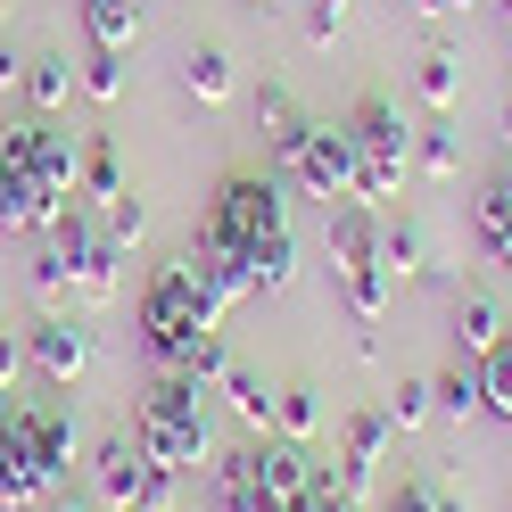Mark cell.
<instances>
[{
	"mask_svg": "<svg viewBox=\"0 0 512 512\" xmlns=\"http://www.w3.org/2000/svg\"><path fill=\"white\" fill-rule=\"evenodd\" d=\"M199 240L223 256V265H240V273H248V290H256V298L290 290V273H298L290 199H281V182H273V174H223V182H215V199H207V215H199Z\"/></svg>",
	"mask_w": 512,
	"mask_h": 512,
	"instance_id": "obj_1",
	"label": "cell"
},
{
	"mask_svg": "<svg viewBox=\"0 0 512 512\" xmlns=\"http://www.w3.org/2000/svg\"><path fill=\"white\" fill-rule=\"evenodd\" d=\"M133 331H141V356L157 372H182L190 364V347H199L207 331H223V314L190 290V273H182V256L174 265H157L141 281V306H133Z\"/></svg>",
	"mask_w": 512,
	"mask_h": 512,
	"instance_id": "obj_2",
	"label": "cell"
},
{
	"mask_svg": "<svg viewBox=\"0 0 512 512\" xmlns=\"http://www.w3.org/2000/svg\"><path fill=\"white\" fill-rule=\"evenodd\" d=\"M133 438H141V455L157 471H199L207 463V389L199 380H182V372H157L149 389H141V413H133Z\"/></svg>",
	"mask_w": 512,
	"mask_h": 512,
	"instance_id": "obj_3",
	"label": "cell"
},
{
	"mask_svg": "<svg viewBox=\"0 0 512 512\" xmlns=\"http://www.w3.org/2000/svg\"><path fill=\"white\" fill-rule=\"evenodd\" d=\"M331 273H339L347 314H356V323H380V314H389V273H380V223H372V207H364V199L331 207Z\"/></svg>",
	"mask_w": 512,
	"mask_h": 512,
	"instance_id": "obj_4",
	"label": "cell"
},
{
	"mask_svg": "<svg viewBox=\"0 0 512 512\" xmlns=\"http://www.w3.org/2000/svg\"><path fill=\"white\" fill-rule=\"evenodd\" d=\"M347 149H356V190H364V207L372 199H397V182L413 166V124L397 116V100H356V116H347Z\"/></svg>",
	"mask_w": 512,
	"mask_h": 512,
	"instance_id": "obj_5",
	"label": "cell"
},
{
	"mask_svg": "<svg viewBox=\"0 0 512 512\" xmlns=\"http://www.w3.org/2000/svg\"><path fill=\"white\" fill-rule=\"evenodd\" d=\"M58 215H67V199L34 166V116L0 124V232H50Z\"/></svg>",
	"mask_w": 512,
	"mask_h": 512,
	"instance_id": "obj_6",
	"label": "cell"
},
{
	"mask_svg": "<svg viewBox=\"0 0 512 512\" xmlns=\"http://www.w3.org/2000/svg\"><path fill=\"white\" fill-rule=\"evenodd\" d=\"M281 166H290V182L306 190V199H323V207L364 199V190H356V149H347V124L306 116V133H298L290 149H281Z\"/></svg>",
	"mask_w": 512,
	"mask_h": 512,
	"instance_id": "obj_7",
	"label": "cell"
},
{
	"mask_svg": "<svg viewBox=\"0 0 512 512\" xmlns=\"http://www.w3.org/2000/svg\"><path fill=\"white\" fill-rule=\"evenodd\" d=\"M50 248H58V265H67V281L91 298V306H108L116 298V265H124V248L100 232V207H83L67 199V215L50 223Z\"/></svg>",
	"mask_w": 512,
	"mask_h": 512,
	"instance_id": "obj_8",
	"label": "cell"
},
{
	"mask_svg": "<svg viewBox=\"0 0 512 512\" xmlns=\"http://www.w3.org/2000/svg\"><path fill=\"white\" fill-rule=\"evenodd\" d=\"M9 422L25 430V446H34V471L50 479V496L67 488V471L83 463V430H75V413L67 405H9Z\"/></svg>",
	"mask_w": 512,
	"mask_h": 512,
	"instance_id": "obj_9",
	"label": "cell"
},
{
	"mask_svg": "<svg viewBox=\"0 0 512 512\" xmlns=\"http://www.w3.org/2000/svg\"><path fill=\"white\" fill-rule=\"evenodd\" d=\"M141 479H149V455L133 430H108L100 446H91V504L100 512H133L141 504Z\"/></svg>",
	"mask_w": 512,
	"mask_h": 512,
	"instance_id": "obj_10",
	"label": "cell"
},
{
	"mask_svg": "<svg viewBox=\"0 0 512 512\" xmlns=\"http://www.w3.org/2000/svg\"><path fill=\"white\" fill-rule=\"evenodd\" d=\"M25 364H34L50 389H75V380L91 372V331L75 323V314H42V323L25 331Z\"/></svg>",
	"mask_w": 512,
	"mask_h": 512,
	"instance_id": "obj_11",
	"label": "cell"
},
{
	"mask_svg": "<svg viewBox=\"0 0 512 512\" xmlns=\"http://www.w3.org/2000/svg\"><path fill=\"white\" fill-rule=\"evenodd\" d=\"M389 438H397V422H389V405H380V413H356V422H347V455H339V488L347 496H356L364 504V488H372V463L380 455H389Z\"/></svg>",
	"mask_w": 512,
	"mask_h": 512,
	"instance_id": "obj_12",
	"label": "cell"
},
{
	"mask_svg": "<svg viewBox=\"0 0 512 512\" xmlns=\"http://www.w3.org/2000/svg\"><path fill=\"white\" fill-rule=\"evenodd\" d=\"M42 496H50V479L34 471V446H25V430L9 422V405H0V512H25Z\"/></svg>",
	"mask_w": 512,
	"mask_h": 512,
	"instance_id": "obj_13",
	"label": "cell"
},
{
	"mask_svg": "<svg viewBox=\"0 0 512 512\" xmlns=\"http://www.w3.org/2000/svg\"><path fill=\"white\" fill-rule=\"evenodd\" d=\"M471 240L512 273V166H496L488 182H479V199H471Z\"/></svg>",
	"mask_w": 512,
	"mask_h": 512,
	"instance_id": "obj_14",
	"label": "cell"
},
{
	"mask_svg": "<svg viewBox=\"0 0 512 512\" xmlns=\"http://www.w3.org/2000/svg\"><path fill=\"white\" fill-rule=\"evenodd\" d=\"M380 273H389V290L430 273V232H422V223H405V215L380 223Z\"/></svg>",
	"mask_w": 512,
	"mask_h": 512,
	"instance_id": "obj_15",
	"label": "cell"
},
{
	"mask_svg": "<svg viewBox=\"0 0 512 512\" xmlns=\"http://www.w3.org/2000/svg\"><path fill=\"white\" fill-rule=\"evenodd\" d=\"M413 91H422L438 116H455V108H463V58L446 50V42H430L422 58H413Z\"/></svg>",
	"mask_w": 512,
	"mask_h": 512,
	"instance_id": "obj_16",
	"label": "cell"
},
{
	"mask_svg": "<svg viewBox=\"0 0 512 512\" xmlns=\"http://www.w3.org/2000/svg\"><path fill=\"white\" fill-rule=\"evenodd\" d=\"M83 42L91 50H133L141 42V0H83Z\"/></svg>",
	"mask_w": 512,
	"mask_h": 512,
	"instance_id": "obj_17",
	"label": "cell"
},
{
	"mask_svg": "<svg viewBox=\"0 0 512 512\" xmlns=\"http://www.w3.org/2000/svg\"><path fill=\"white\" fill-rule=\"evenodd\" d=\"M504 331H512V314L496 306V298H463L455 306V356H488V347H504Z\"/></svg>",
	"mask_w": 512,
	"mask_h": 512,
	"instance_id": "obj_18",
	"label": "cell"
},
{
	"mask_svg": "<svg viewBox=\"0 0 512 512\" xmlns=\"http://www.w3.org/2000/svg\"><path fill=\"white\" fill-rule=\"evenodd\" d=\"M116 190H133V182H124L116 141H108V133H83V190H75V199H83V207H108Z\"/></svg>",
	"mask_w": 512,
	"mask_h": 512,
	"instance_id": "obj_19",
	"label": "cell"
},
{
	"mask_svg": "<svg viewBox=\"0 0 512 512\" xmlns=\"http://www.w3.org/2000/svg\"><path fill=\"white\" fill-rule=\"evenodd\" d=\"M256 133L273 141V157H281V149H290V141L306 133V108L290 100V83H256Z\"/></svg>",
	"mask_w": 512,
	"mask_h": 512,
	"instance_id": "obj_20",
	"label": "cell"
},
{
	"mask_svg": "<svg viewBox=\"0 0 512 512\" xmlns=\"http://www.w3.org/2000/svg\"><path fill=\"white\" fill-rule=\"evenodd\" d=\"M182 91H190V100H199V108H223V100H232V50H190L182 58Z\"/></svg>",
	"mask_w": 512,
	"mask_h": 512,
	"instance_id": "obj_21",
	"label": "cell"
},
{
	"mask_svg": "<svg viewBox=\"0 0 512 512\" xmlns=\"http://www.w3.org/2000/svg\"><path fill=\"white\" fill-rule=\"evenodd\" d=\"M25 91H34V108H42V116H58V108L75 100V58H67V50L25 58Z\"/></svg>",
	"mask_w": 512,
	"mask_h": 512,
	"instance_id": "obj_22",
	"label": "cell"
},
{
	"mask_svg": "<svg viewBox=\"0 0 512 512\" xmlns=\"http://www.w3.org/2000/svg\"><path fill=\"white\" fill-rule=\"evenodd\" d=\"M314 430H323V405H314V389H306V380L273 389V438H290V446H314Z\"/></svg>",
	"mask_w": 512,
	"mask_h": 512,
	"instance_id": "obj_23",
	"label": "cell"
},
{
	"mask_svg": "<svg viewBox=\"0 0 512 512\" xmlns=\"http://www.w3.org/2000/svg\"><path fill=\"white\" fill-rule=\"evenodd\" d=\"M223 397H232V413L248 422V438H265V430H273V389H265V380H256L248 364L223 372Z\"/></svg>",
	"mask_w": 512,
	"mask_h": 512,
	"instance_id": "obj_24",
	"label": "cell"
},
{
	"mask_svg": "<svg viewBox=\"0 0 512 512\" xmlns=\"http://www.w3.org/2000/svg\"><path fill=\"white\" fill-rule=\"evenodd\" d=\"M75 91H83V100H100V108H116L124 100V50H83L75 58Z\"/></svg>",
	"mask_w": 512,
	"mask_h": 512,
	"instance_id": "obj_25",
	"label": "cell"
},
{
	"mask_svg": "<svg viewBox=\"0 0 512 512\" xmlns=\"http://www.w3.org/2000/svg\"><path fill=\"white\" fill-rule=\"evenodd\" d=\"M430 405L455 413V422H463V413H479V356H455V364H446V372L430 380Z\"/></svg>",
	"mask_w": 512,
	"mask_h": 512,
	"instance_id": "obj_26",
	"label": "cell"
},
{
	"mask_svg": "<svg viewBox=\"0 0 512 512\" xmlns=\"http://www.w3.org/2000/svg\"><path fill=\"white\" fill-rule=\"evenodd\" d=\"M479 413L512 422V331H504V347H488V356H479Z\"/></svg>",
	"mask_w": 512,
	"mask_h": 512,
	"instance_id": "obj_27",
	"label": "cell"
},
{
	"mask_svg": "<svg viewBox=\"0 0 512 512\" xmlns=\"http://www.w3.org/2000/svg\"><path fill=\"white\" fill-rule=\"evenodd\" d=\"M413 166H422L430 182H455V174H463V149H455V133H446V124L413 133Z\"/></svg>",
	"mask_w": 512,
	"mask_h": 512,
	"instance_id": "obj_28",
	"label": "cell"
},
{
	"mask_svg": "<svg viewBox=\"0 0 512 512\" xmlns=\"http://www.w3.org/2000/svg\"><path fill=\"white\" fill-rule=\"evenodd\" d=\"M240 356H232V339L223 331H207L199 347H190V364H182V380H199V389H223V372H232Z\"/></svg>",
	"mask_w": 512,
	"mask_h": 512,
	"instance_id": "obj_29",
	"label": "cell"
},
{
	"mask_svg": "<svg viewBox=\"0 0 512 512\" xmlns=\"http://www.w3.org/2000/svg\"><path fill=\"white\" fill-rule=\"evenodd\" d=\"M100 232H108L116 248H141V232H149V207L133 199V190H116V199L100 207Z\"/></svg>",
	"mask_w": 512,
	"mask_h": 512,
	"instance_id": "obj_30",
	"label": "cell"
},
{
	"mask_svg": "<svg viewBox=\"0 0 512 512\" xmlns=\"http://www.w3.org/2000/svg\"><path fill=\"white\" fill-rule=\"evenodd\" d=\"M380 512H463V504H455L446 479H397V496L380 504Z\"/></svg>",
	"mask_w": 512,
	"mask_h": 512,
	"instance_id": "obj_31",
	"label": "cell"
},
{
	"mask_svg": "<svg viewBox=\"0 0 512 512\" xmlns=\"http://www.w3.org/2000/svg\"><path fill=\"white\" fill-rule=\"evenodd\" d=\"M430 413H438V405H430V380H397V397H389V422H397V430H422Z\"/></svg>",
	"mask_w": 512,
	"mask_h": 512,
	"instance_id": "obj_32",
	"label": "cell"
},
{
	"mask_svg": "<svg viewBox=\"0 0 512 512\" xmlns=\"http://www.w3.org/2000/svg\"><path fill=\"white\" fill-rule=\"evenodd\" d=\"M133 512H182V471H157V463H149L141 504H133Z\"/></svg>",
	"mask_w": 512,
	"mask_h": 512,
	"instance_id": "obj_33",
	"label": "cell"
},
{
	"mask_svg": "<svg viewBox=\"0 0 512 512\" xmlns=\"http://www.w3.org/2000/svg\"><path fill=\"white\" fill-rule=\"evenodd\" d=\"M34 290H42V306H50V314H58V298L75 290V281H67V265H58V248H42V256H34Z\"/></svg>",
	"mask_w": 512,
	"mask_h": 512,
	"instance_id": "obj_34",
	"label": "cell"
},
{
	"mask_svg": "<svg viewBox=\"0 0 512 512\" xmlns=\"http://www.w3.org/2000/svg\"><path fill=\"white\" fill-rule=\"evenodd\" d=\"M17 372H25V339H17L9 323H0V397L17 389Z\"/></svg>",
	"mask_w": 512,
	"mask_h": 512,
	"instance_id": "obj_35",
	"label": "cell"
},
{
	"mask_svg": "<svg viewBox=\"0 0 512 512\" xmlns=\"http://www.w3.org/2000/svg\"><path fill=\"white\" fill-rule=\"evenodd\" d=\"M339 17H347V0H314V9H306V34H314V42H331V34H339Z\"/></svg>",
	"mask_w": 512,
	"mask_h": 512,
	"instance_id": "obj_36",
	"label": "cell"
},
{
	"mask_svg": "<svg viewBox=\"0 0 512 512\" xmlns=\"http://www.w3.org/2000/svg\"><path fill=\"white\" fill-rule=\"evenodd\" d=\"M9 83H25V58H17L9 42H0V91H9Z\"/></svg>",
	"mask_w": 512,
	"mask_h": 512,
	"instance_id": "obj_37",
	"label": "cell"
},
{
	"mask_svg": "<svg viewBox=\"0 0 512 512\" xmlns=\"http://www.w3.org/2000/svg\"><path fill=\"white\" fill-rule=\"evenodd\" d=\"M413 9H422V17H463L471 0H413Z\"/></svg>",
	"mask_w": 512,
	"mask_h": 512,
	"instance_id": "obj_38",
	"label": "cell"
},
{
	"mask_svg": "<svg viewBox=\"0 0 512 512\" xmlns=\"http://www.w3.org/2000/svg\"><path fill=\"white\" fill-rule=\"evenodd\" d=\"M50 512H100V504H83V496H67V488H58V504Z\"/></svg>",
	"mask_w": 512,
	"mask_h": 512,
	"instance_id": "obj_39",
	"label": "cell"
},
{
	"mask_svg": "<svg viewBox=\"0 0 512 512\" xmlns=\"http://www.w3.org/2000/svg\"><path fill=\"white\" fill-rule=\"evenodd\" d=\"M504 149H512V100H504Z\"/></svg>",
	"mask_w": 512,
	"mask_h": 512,
	"instance_id": "obj_40",
	"label": "cell"
},
{
	"mask_svg": "<svg viewBox=\"0 0 512 512\" xmlns=\"http://www.w3.org/2000/svg\"><path fill=\"white\" fill-rule=\"evenodd\" d=\"M504 25H512V0H504Z\"/></svg>",
	"mask_w": 512,
	"mask_h": 512,
	"instance_id": "obj_41",
	"label": "cell"
},
{
	"mask_svg": "<svg viewBox=\"0 0 512 512\" xmlns=\"http://www.w3.org/2000/svg\"><path fill=\"white\" fill-rule=\"evenodd\" d=\"M0 9H9V0H0Z\"/></svg>",
	"mask_w": 512,
	"mask_h": 512,
	"instance_id": "obj_42",
	"label": "cell"
},
{
	"mask_svg": "<svg viewBox=\"0 0 512 512\" xmlns=\"http://www.w3.org/2000/svg\"><path fill=\"white\" fill-rule=\"evenodd\" d=\"M256 9H265V0H256Z\"/></svg>",
	"mask_w": 512,
	"mask_h": 512,
	"instance_id": "obj_43",
	"label": "cell"
},
{
	"mask_svg": "<svg viewBox=\"0 0 512 512\" xmlns=\"http://www.w3.org/2000/svg\"><path fill=\"white\" fill-rule=\"evenodd\" d=\"M0 405H9V397H0Z\"/></svg>",
	"mask_w": 512,
	"mask_h": 512,
	"instance_id": "obj_44",
	"label": "cell"
}]
</instances>
